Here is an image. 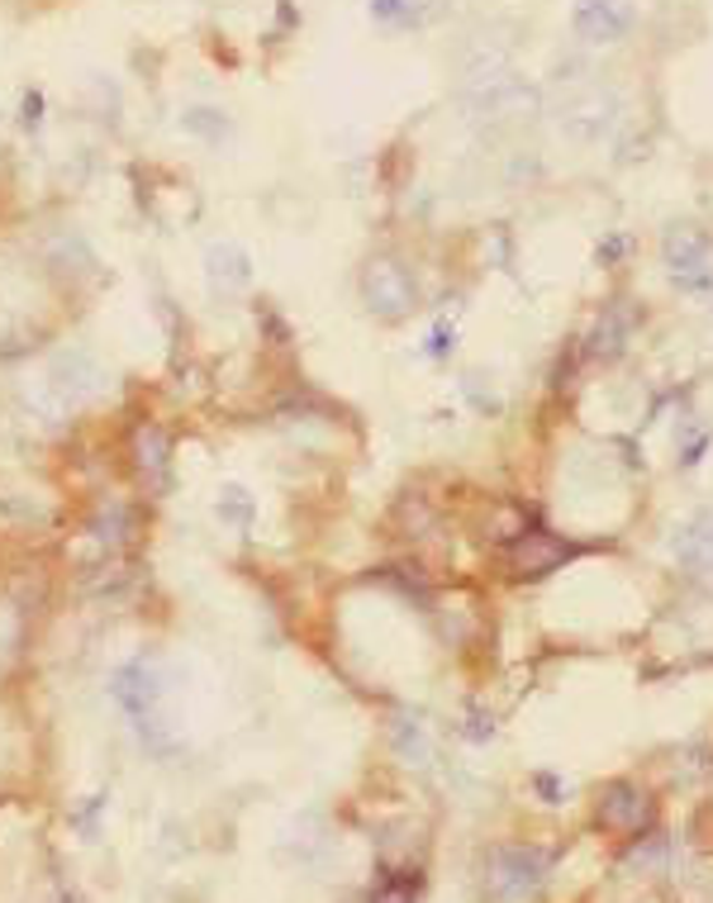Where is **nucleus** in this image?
<instances>
[{
	"label": "nucleus",
	"mask_w": 713,
	"mask_h": 903,
	"mask_svg": "<svg viewBox=\"0 0 713 903\" xmlns=\"http://www.w3.org/2000/svg\"><path fill=\"white\" fill-rule=\"evenodd\" d=\"M637 10L633 0H575L571 10V29L581 34L585 43H619L628 39Z\"/></svg>",
	"instance_id": "423d86ee"
},
{
	"label": "nucleus",
	"mask_w": 713,
	"mask_h": 903,
	"mask_svg": "<svg viewBox=\"0 0 713 903\" xmlns=\"http://www.w3.org/2000/svg\"><path fill=\"white\" fill-rule=\"evenodd\" d=\"M633 333H637V305L619 295V300H609V305L595 315L590 343H585V347H590V357H599V361H614V357L628 353Z\"/></svg>",
	"instance_id": "6e6552de"
},
{
	"label": "nucleus",
	"mask_w": 713,
	"mask_h": 903,
	"mask_svg": "<svg viewBox=\"0 0 713 903\" xmlns=\"http://www.w3.org/2000/svg\"><path fill=\"white\" fill-rule=\"evenodd\" d=\"M371 903H415V894H409L405 885H385V889H381V894L371 899Z\"/></svg>",
	"instance_id": "a211bd4d"
},
{
	"label": "nucleus",
	"mask_w": 713,
	"mask_h": 903,
	"mask_svg": "<svg viewBox=\"0 0 713 903\" xmlns=\"http://www.w3.org/2000/svg\"><path fill=\"white\" fill-rule=\"evenodd\" d=\"M595 813H599V823L619 837H642L647 827H652V799L637 785H609L604 794H599Z\"/></svg>",
	"instance_id": "0eeeda50"
},
{
	"label": "nucleus",
	"mask_w": 713,
	"mask_h": 903,
	"mask_svg": "<svg viewBox=\"0 0 713 903\" xmlns=\"http://www.w3.org/2000/svg\"><path fill=\"white\" fill-rule=\"evenodd\" d=\"M110 695H115V704L129 713L133 733L153 751H167L177 742V723L167 718V671H162L153 657L124 661L115 671V681H110Z\"/></svg>",
	"instance_id": "f257e3e1"
},
{
	"label": "nucleus",
	"mask_w": 713,
	"mask_h": 903,
	"mask_svg": "<svg viewBox=\"0 0 713 903\" xmlns=\"http://www.w3.org/2000/svg\"><path fill=\"white\" fill-rule=\"evenodd\" d=\"M661 262L675 276V285L685 291H704L709 271H713V243L699 224H671L666 238H661Z\"/></svg>",
	"instance_id": "39448f33"
},
{
	"label": "nucleus",
	"mask_w": 713,
	"mask_h": 903,
	"mask_svg": "<svg viewBox=\"0 0 713 903\" xmlns=\"http://www.w3.org/2000/svg\"><path fill=\"white\" fill-rule=\"evenodd\" d=\"M429 353H433V357L453 353V329H437V333H433V343H429Z\"/></svg>",
	"instance_id": "6ab92c4d"
},
{
	"label": "nucleus",
	"mask_w": 713,
	"mask_h": 903,
	"mask_svg": "<svg viewBox=\"0 0 713 903\" xmlns=\"http://www.w3.org/2000/svg\"><path fill=\"white\" fill-rule=\"evenodd\" d=\"M619 119V100L609 91H585L575 96L571 105H561V129H566L575 143H599Z\"/></svg>",
	"instance_id": "1a4fd4ad"
},
{
	"label": "nucleus",
	"mask_w": 713,
	"mask_h": 903,
	"mask_svg": "<svg viewBox=\"0 0 713 903\" xmlns=\"http://www.w3.org/2000/svg\"><path fill=\"white\" fill-rule=\"evenodd\" d=\"M391 747L405 766H429L433 761V737H429V727H423L419 713H399V718L391 723Z\"/></svg>",
	"instance_id": "4468645a"
},
{
	"label": "nucleus",
	"mask_w": 713,
	"mask_h": 903,
	"mask_svg": "<svg viewBox=\"0 0 713 903\" xmlns=\"http://www.w3.org/2000/svg\"><path fill=\"white\" fill-rule=\"evenodd\" d=\"M704 447H709V429H699L685 437V447H680V467H695L699 457H704Z\"/></svg>",
	"instance_id": "f3484780"
},
{
	"label": "nucleus",
	"mask_w": 713,
	"mask_h": 903,
	"mask_svg": "<svg viewBox=\"0 0 713 903\" xmlns=\"http://www.w3.org/2000/svg\"><path fill=\"white\" fill-rule=\"evenodd\" d=\"M666 861H671V842L666 837H657V832H642L637 837V847H633V856L623 861L633 875H657V870H666Z\"/></svg>",
	"instance_id": "2eb2a0df"
},
{
	"label": "nucleus",
	"mask_w": 713,
	"mask_h": 903,
	"mask_svg": "<svg viewBox=\"0 0 713 903\" xmlns=\"http://www.w3.org/2000/svg\"><path fill=\"white\" fill-rule=\"evenodd\" d=\"M219 519L224 523H233V529H247L253 523V499H247L243 485H224V495H219Z\"/></svg>",
	"instance_id": "dca6fc26"
},
{
	"label": "nucleus",
	"mask_w": 713,
	"mask_h": 903,
	"mask_svg": "<svg viewBox=\"0 0 713 903\" xmlns=\"http://www.w3.org/2000/svg\"><path fill=\"white\" fill-rule=\"evenodd\" d=\"M24 124H39V96L24 100Z\"/></svg>",
	"instance_id": "aec40b11"
},
{
	"label": "nucleus",
	"mask_w": 713,
	"mask_h": 903,
	"mask_svg": "<svg viewBox=\"0 0 713 903\" xmlns=\"http://www.w3.org/2000/svg\"><path fill=\"white\" fill-rule=\"evenodd\" d=\"M566 557H571V547L561 543L557 533H547V529H523V533L514 537V547H509V571L523 575V581H537V575L557 571Z\"/></svg>",
	"instance_id": "9d476101"
},
{
	"label": "nucleus",
	"mask_w": 713,
	"mask_h": 903,
	"mask_svg": "<svg viewBox=\"0 0 713 903\" xmlns=\"http://www.w3.org/2000/svg\"><path fill=\"white\" fill-rule=\"evenodd\" d=\"M105 381H110L105 367H100L86 347H58V353L48 357L43 376L29 385V399L48 414V419H58V414L96 405V399L105 395Z\"/></svg>",
	"instance_id": "f03ea898"
},
{
	"label": "nucleus",
	"mask_w": 713,
	"mask_h": 903,
	"mask_svg": "<svg viewBox=\"0 0 713 903\" xmlns=\"http://www.w3.org/2000/svg\"><path fill=\"white\" fill-rule=\"evenodd\" d=\"M133 467H139V475L153 485V491L167 485V475H171V443H167V433H162L157 423H143V429L133 433Z\"/></svg>",
	"instance_id": "ddd939ff"
},
{
	"label": "nucleus",
	"mask_w": 713,
	"mask_h": 903,
	"mask_svg": "<svg viewBox=\"0 0 713 903\" xmlns=\"http://www.w3.org/2000/svg\"><path fill=\"white\" fill-rule=\"evenodd\" d=\"M547 865L552 861H547L543 847H523V842L491 847L481 861V894L491 903H523L547 880Z\"/></svg>",
	"instance_id": "7ed1b4c3"
},
{
	"label": "nucleus",
	"mask_w": 713,
	"mask_h": 903,
	"mask_svg": "<svg viewBox=\"0 0 713 903\" xmlns=\"http://www.w3.org/2000/svg\"><path fill=\"white\" fill-rule=\"evenodd\" d=\"M361 300H367V309L385 323L415 315L419 305V281L409 276L405 262L395 257H371L367 267H361Z\"/></svg>",
	"instance_id": "20e7f679"
},
{
	"label": "nucleus",
	"mask_w": 713,
	"mask_h": 903,
	"mask_svg": "<svg viewBox=\"0 0 713 903\" xmlns=\"http://www.w3.org/2000/svg\"><path fill=\"white\" fill-rule=\"evenodd\" d=\"M205 276H209V291L215 295H243L247 285H253V262H247L243 247L215 243L205 253Z\"/></svg>",
	"instance_id": "9b49d317"
},
{
	"label": "nucleus",
	"mask_w": 713,
	"mask_h": 903,
	"mask_svg": "<svg viewBox=\"0 0 713 903\" xmlns=\"http://www.w3.org/2000/svg\"><path fill=\"white\" fill-rule=\"evenodd\" d=\"M671 551L680 567L690 571H713V509H699L671 533Z\"/></svg>",
	"instance_id": "f8f14e48"
}]
</instances>
